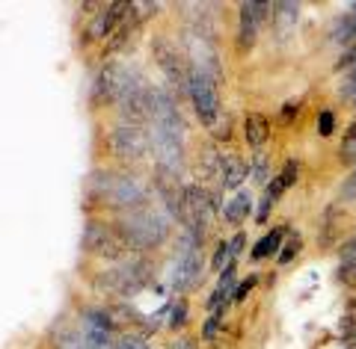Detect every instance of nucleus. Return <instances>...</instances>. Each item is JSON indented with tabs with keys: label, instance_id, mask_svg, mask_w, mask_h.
Returning a JSON list of instances; mask_svg holds the SVG:
<instances>
[{
	"label": "nucleus",
	"instance_id": "obj_31",
	"mask_svg": "<svg viewBox=\"0 0 356 349\" xmlns=\"http://www.w3.org/2000/svg\"><path fill=\"white\" fill-rule=\"evenodd\" d=\"M339 281L348 287H356V264H341L339 266Z\"/></svg>",
	"mask_w": 356,
	"mask_h": 349
},
{
	"label": "nucleus",
	"instance_id": "obj_29",
	"mask_svg": "<svg viewBox=\"0 0 356 349\" xmlns=\"http://www.w3.org/2000/svg\"><path fill=\"white\" fill-rule=\"evenodd\" d=\"M339 255H341V264H356V234H353L350 240H344V243H341Z\"/></svg>",
	"mask_w": 356,
	"mask_h": 349
},
{
	"label": "nucleus",
	"instance_id": "obj_2",
	"mask_svg": "<svg viewBox=\"0 0 356 349\" xmlns=\"http://www.w3.org/2000/svg\"><path fill=\"white\" fill-rule=\"evenodd\" d=\"M89 196L98 205L113 207L119 213L137 210L143 205H152V189L143 178L131 175V172H95L89 181Z\"/></svg>",
	"mask_w": 356,
	"mask_h": 349
},
{
	"label": "nucleus",
	"instance_id": "obj_30",
	"mask_svg": "<svg viewBox=\"0 0 356 349\" xmlns=\"http://www.w3.org/2000/svg\"><path fill=\"white\" fill-rule=\"evenodd\" d=\"M119 349H146V341H143L140 334H122L116 341Z\"/></svg>",
	"mask_w": 356,
	"mask_h": 349
},
{
	"label": "nucleus",
	"instance_id": "obj_19",
	"mask_svg": "<svg viewBox=\"0 0 356 349\" xmlns=\"http://www.w3.org/2000/svg\"><path fill=\"white\" fill-rule=\"evenodd\" d=\"M232 264H235V255H232V249H229V240H226V243H220V246H217L214 257H211V266H214L217 273H222V269L232 266Z\"/></svg>",
	"mask_w": 356,
	"mask_h": 349
},
{
	"label": "nucleus",
	"instance_id": "obj_34",
	"mask_svg": "<svg viewBox=\"0 0 356 349\" xmlns=\"http://www.w3.org/2000/svg\"><path fill=\"white\" fill-rule=\"evenodd\" d=\"M297 112H300V101H288V104L282 107V121L285 125H291V119L297 116Z\"/></svg>",
	"mask_w": 356,
	"mask_h": 349
},
{
	"label": "nucleus",
	"instance_id": "obj_13",
	"mask_svg": "<svg viewBox=\"0 0 356 349\" xmlns=\"http://www.w3.org/2000/svg\"><path fill=\"white\" fill-rule=\"evenodd\" d=\"M348 216H344V210L339 205H330L324 210V219H321V231H318V246L321 249H332V246L341 243V228Z\"/></svg>",
	"mask_w": 356,
	"mask_h": 349
},
{
	"label": "nucleus",
	"instance_id": "obj_36",
	"mask_svg": "<svg viewBox=\"0 0 356 349\" xmlns=\"http://www.w3.org/2000/svg\"><path fill=\"white\" fill-rule=\"evenodd\" d=\"M243 243H247V237H243V234H241V231H238V234H235V237H232V240H229V249H232V255H235V257H238V255L243 252Z\"/></svg>",
	"mask_w": 356,
	"mask_h": 349
},
{
	"label": "nucleus",
	"instance_id": "obj_16",
	"mask_svg": "<svg viewBox=\"0 0 356 349\" xmlns=\"http://www.w3.org/2000/svg\"><path fill=\"white\" fill-rule=\"evenodd\" d=\"M297 178H300V163H297V160H288V163L282 166V172L276 175L270 184H267V196H270L273 201H280L285 189H291V187L297 184Z\"/></svg>",
	"mask_w": 356,
	"mask_h": 349
},
{
	"label": "nucleus",
	"instance_id": "obj_12",
	"mask_svg": "<svg viewBox=\"0 0 356 349\" xmlns=\"http://www.w3.org/2000/svg\"><path fill=\"white\" fill-rule=\"evenodd\" d=\"M199 275H202V255H199V252H178L175 275H172L175 290L193 287L196 281H199Z\"/></svg>",
	"mask_w": 356,
	"mask_h": 349
},
{
	"label": "nucleus",
	"instance_id": "obj_38",
	"mask_svg": "<svg viewBox=\"0 0 356 349\" xmlns=\"http://www.w3.org/2000/svg\"><path fill=\"white\" fill-rule=\"evenodd\" d=\"M353 107H356V98H353Z\"/></svg>",
	"mask_w": 356,
	"mask_h": 349
},
{
	"label": "nucleus",
	"instance_id": "obj_27",
	"mask_svg": "<svg viewBox=\"0 0 356 349\" xmlns=\"http://www.w3.org/2000/svg\"><path fill=\"white\" fill-rule=\"evenodd\" d=\"M339 198L341 201H356V169L344 178V184L339 187Z\"/></svg>",
	"mask_w": 356,
	"mask_h": 349
},
{
	"label": "nucleus",
	"instance_id": "obj_7",
	"mask_svg": "<svg viewBox=\"0 0 356 349\" xmlns=\"http://www.w3.org/2000/svg\"><path fill=\"white\" fill-rule=\"evenodd\" d=\"M152 51H154V60H158V65H161L163 74H166V80H170V86L178 89V92H187V80H191V65L184 62L181 51H178L166 36H154Z\"/></svg>",
	"mask_w": 356,
	"mask_h": 349
},
{
	"label": "nucleus",
	"instance_id": "obj_10",
	"mask_svg": "<svg viewBox=\"0 0 356 349\" xmlns=\"http://www.w3.org/2000/svg\"><path fill=\"white\" fill-rule=\"evenodd\" d=\"M270 3H241V18H238V53H250L259 36V24L264 21Z\"/></svg>",
	"mask_w": 356,
	"mask_h": 349
},
{
	"label": "nucleus",
	"instance_id": "obj_1",
	"mask_svg": "<svg viewBox=\"0 0 356 349\" xmlns=\"http://www.w3.org/2000/svg\"><path fill=\"white\" fill-rule=\"evenodd\" d=\"M119 231L128 243V252L131 255H143V252H152L163 246L170 240V231H172V216L161 207H152V205H143L137 210H128V213H119Z\"/></svg>",
	"mask_w": 356,
	"mask_h": 349
},
{
	"label": "nucleus",
	"instance_id": "obj_9",
	"mask_svg": "<svg viewBox=\"0 0 356 349\" xmlns=\"http://www.w3.org/2000/svg\"><path fill=\"white\" fill-rule=\"evenodd\" d=\"M131 3H107L95 12V18L89 21L86 27V42H110V36L116 33V27L122 24Z\"/></svg>",
	"mask_w": 356,
	"mask_h": 349
},
{
	"label": "nucleus",
	"instance_id": "obj_8",
	"mask_svg": "<svg viewBox=\"0 0 356 349\" xmlns=\"http://www.w3.org/2000/svg\"><path fill=\"white\" fill-rule=\"evenodd\" d=\"M122 77H125V65H119V62H104L102 69H98L95 80H92V104L95 107L116 104L119 89H122Z\"/></svg>",
	"mask_w": 356,
	"mask_h": 349
},
{
	"label": "nucleus",
	"instance_id": "obj_11",
	"mask_svg": "<svg viewBox=\"0 0 356 349\" xmlns=\"http://www.w3.org/2000/svg\"><path fill=\"white\" fill-rule=\"evenodd\" d=\"M217 175H220V187L222 189H238L243 181H247L250 166L243 163L238 154L220 151V169H217Z\"/></svg>",
	"mask_w": 356,
	"mask_h": 349
},
{
	"label": "nucleus",
	"instance_id": "obj_22",
	"mask_svg": "<svg viewBox=\"0 0 356 349\" xmlns=\"http://www.w3.org/2000/svg\"><path fill=\"white\" fill-rule=\"evenodd\" d=\"M208 130H211V137H214V139H229L232 137V119H229V112H220V119Z\"/></svg>",
	"mask_w": 356,
	"mask_h": 349
},
{
	"label": "nucleus",
	"instance_id": "obj_33",
	"mask_svg": "<svg viewBox=\"0 0 356 349\" xmlns=\"http://www.w3.org/2000/svg\"><path fill=\"white\" fill-rule=\"evenodd\" d=\"M273 205H276V201L264 193V196H261V205H259V213H255V219H259L261 225L267 222V216H270V207H273Z\"/></svg>",
	"mask_w": 356,
	"mask_h": 349
},
{
	"label": "nucleus",
	"instance_id": "obj_6",
	"mask_svg": "<svg viewBox=\"0 0 356 349\" xmlns=\"http://www.w3.org/2000/svg\"><path fill=\"white\" fill-rule=\"evenodd\" d=\"M187 95L193 101V110L199 121L205 128H211L220 119L222 104H220V89H217V77H211L205 69L191 62V80H187Z\"/></svg>",
	"mask_w": 356,
	"mask_h": 349
},
{
	"label": "nucleus",
	"instance_id": "obj_5",
	"mask_svg": "<svg viewBox=\"0 0 356 349\" xmlns=\"http://www.w3.org/2000/svg\"><path fill=\"white\" fill-rule=\"evenodd\" d=\"M107 148L125 163H140L152 151V133L134 121H119L107 130Z\"/></svg>",
	"mask_w": 356,
	"mask_h": 349
},
{
	"label": "nucleus",
	"instance_id": "obj_18",
	"mask_svg": "<svg viewBox=\"0 0 356 349\" xmlns=\"http://www.w3.org/2000/svg\"><path fill=\"white\" fill-rule=\"evenodd\" d=\"M222 320H226V308L211 311V317H208V320H205V325H202V337H205L208 343H217L220 329H222Z\"/></svg>",
	"mask_w": 356,
	"mask_h": 349
},
{
	"label": "nucleus",
	"instance_id": "obj_4",
	"mask_svg": "<svg viewBox=\"0 0 356 349\" xmlns=\"http://www.w3.org/2000/svg\"><path fill=\"white\" fill-rule=\"evenodd\" d=\"M83 252L95 255V257H104L107 264H116L122 261L128 252V243L122 237L116 219L107 222V219H89L86 228H83Z\"/></svg>",
	"mask_w": 356,
	"mask_h": 349
},
{
	"label": "nucleus",
	"instance_id": "obj_3",
	"mask_svg": "<svg viewBox=\"0 0 356 349\" xmlns=\"http://www.w3.org/2000/svg\"><path fill=\"white\" fill-rule=\"evenodd\" d=\"M154 269L146 255H125L116 264H107L98 269L92 278V287L98 293H113V296H134L152 281Z\"/></svg>",
	"mask_w": 356,
	"mask_h": 349
},
{
	"label": "nucleus",
	"instance_id": "obj_37",
	"mask_svg": "<svg viewBox=\"0 0 356 349\" xmlns=\"http://www.w3.org/2000/svg\"><path fill=\"white\" fill-rule=\"evenodd\" d=\"M146 349H158V346H146Z\"/></svg>",
	"mask_w": 356,
	"mask_h": 349
},
{
	"label": "nucleus",
	"instance_id": "obj_23",
	"mask_svg": "<svg viewBox=\"0 0 356 349\" xmlns=\"http://www.w3.org/2000/svg\"><path fill=\"white\" fill-rule=\"evenodd\" d=\"M217 293H222L229 299V293H235V264L232 266H226L220 273V284H217Z\"/></svg>",
	"mask_w": 356,
	"mask_h": 349
},
{
	"label": "nucleus",
	"instance_id": "obj_25",
	"mask_svg": "<svg viewBox=\"0 0 356 349\" xmlns=\"http://www.w3.org/2000/svg\"><path fill=\"white\" fill-rule=\"evenodd\" d=\"M332 130H336V116H332L330 110H321V116H318V133H321V137H332Z\"/></svg>",
	"mask_w": 356,
	"mask_h": 349
},
{
	"label": "nucleus",
	"instance_id": "obj_32",
	"mask_svg": "<svg viewBox=\"0 0 356 349\" xmlns=\"http://www.w3.org/2000/svg\"><path fill=\"white\" fill-rule=\"evenodd\" d=\"M255 281H259V278H255V275H250V278H243V281H241V284L235 287V302H243V299H247V296L252 293Z\"/></svg>",
	"mask_w": 356,
	"mask_h": 349
},
{
	"label": "nucleus",
	"instance_id": "obj_26",
	"mask_svg": "<svg viewBox=\"0 0 356 349\" xmlns=\"http://www.w3.org/2000/svg\"><path fill=\"white\" fill-rule=\"evenodd\" d=\"M339 95H344V98H356V69L344 71L341 83H339Z\"/></svg>",
	"mask_w": 356,
	"mask_h": 349
},
{
	"label": "nucleus",
	"instance_id": "obj_21",
	"mask_svg": "<svg viewBox=\"0 0 356 349\" xmlns=\"http://www.w3.org/2000/svg\"><path fill=\"white\" fill-rule=\"evenodd\" d=\"M250 181L252 184H264L267 181V154H255V160L250 163Z\"/></svg>",
	"mask_w": 356,
	"mask_h": 349
},
{
	"label": "nucleus",
	"instance_id": "obj_20",
	"mask_svg": "<svg viewBox=\"0 0 356 349\" xmlns=\"http://www.w3.org/2000/svg\"><path fill=\"white\" fill-rule=\"evenodd\" d=\"M339 157H341V163H356V128H350L348 133H344Z\"/></svg>",
	"mask_w": 356,
	"mask_h": 349
},
{
	"label": "nucleus",
	"instance_id": "obj_35",
	"mask_svg": "<svg viewBox=\"0 0 356 349\" xmlns=\"http://www.w3.org/2000/svg\"><path fill=\"white\" fill-rule=\"evenodd\" d=\"M172 349H199V341L191 334H181L178 341H172Z\"/></svg>",
	"mask_w": 356,
	"mask_h": 349
},
{
	"label": "nucleus",
	"instance_id": "obj_15",
	"mask_svg": "<svg viewBox=\"0 0 356 349\" xmlns=\"http://www.w3.org/2000/svg\"><path fill=\"white\" fill-rule=\"evenodd\" d=\"M252 210V193H247V189H238L235 196H232L226 205H222V219H226L229 225H241L243 219L250 216Z\"/></svg>",
	"mask_w": 356,
	"mask_h": 349
},
{
	"label": "nucleus",
	"instance_id": "obj_17",
	"mask_svg": "<svg viewBox=\"0 0 356 349\" xmlns=\"http://www.w3.org/2000/svg\"><path fill=\"white\" fill-rule=\"evenodd\" d=\"M282 237H285V225H282V228H276V231H270V234H264V237L259 240V246L252 249V261H261V257L280 252Z\"/></svg>",
	"mask_w": 356,
	"mask_h": 349
},
{
	"label": "nucleus",
	"instance_id": "obj_24",
	"mask_svg": "<svg viewBox=\"0 0 356 349\" xmlns=\"http://www.w3.org/2000/svg\"><path fill=\"white\" fill-rule=\"evenodd\" d=\"M300 249H303V240H300V234H294V237L285 243V249L280 252V264H282V266H285V264H291V261H294V255H300Z\"/></svg>",
	"mask_w": 356,
	"mask_h": 349
},
{
	"label": "nucleus",
	"instance_id": "obj_28",
	"mask_svg": "<svg viewBox=\"0 0 356 349\" xmlns=\"http://www.w3.org/2000/svg\"><path fill=\"white\" fill-rule=\"evenodd\" d=\"M187 323V299H178L172 305V317H170V325L172 329H181V325Z\"/></svg>",
	"mask_w": 356,
	"mask_h": 349
},
{
	"label": "nucleus",
	"instance_id": "obj_14",
	"mask_svg": "<svg viewBox=\"0 0 356 349\" xmlns=\"http://www.w3.org/2000/svg\"><path fill=\"white\" fill-rule=\"evenodd\" d=\"M243 139H247L250 148L259 151L270 139V119L264 112H247V119H243Z\"/></svg>",
	"mask_w": 356,
	"mask_h": 349
}]
</instances>
